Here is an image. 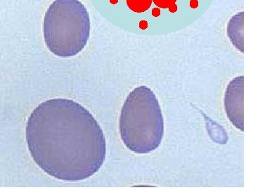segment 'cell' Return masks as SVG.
<instances>
[{
    "label": "cell",
    "instance_id": "1",
    "mask_svg": "<svg viewBox=\"0 0 253 190\" xmlns=\"http://www.w3.org/2000/svg\"><path fill=\"white\" fill-rule=\"evenodd\" d=\"M26 134L35 162L60 181H84L106 159V138L99 123L71 99H51L38 105L28 118Z\"/></svg>",
    "mask_w": 253,
    "mask_h": 190
},
{
    "label": "cell",
    "instance_id": "2",
    "mask_svg": "<svg viewBox=\"0 0 253 190\" xmlns=\"http://www.w3.org/2000/svg\"><path fill=\"white\" fill-rule=\"evenodd\" d=\"M119 129L123 144L135 154H150L159 147L164 118L157 96L149 87H137L126 96Z\"/></svg>",
    "mask_w": 253,
    "mask_h": 190
},
{
    "label": "cell",
    "instance_id": "3",
    "mask_svg": "<svg viewBox=\"0 0 253 190\" xmlns=\"http://www.w3.org/2000/svg\"><path fill=\"white\" fill-rule=\"evenodd\" d=\"M43 34L48 49L61 58H70L85 48L90 35V18L80 0H54L46 10Z\"/></svg>",
    "mask_w": 253,
    "mask_h": 190
},
{
    "label": "cell",
    "instance_id": "4",
    "mask_svg": "<svg viewBox=\"0 0 253 190\" xmlns=\"http://www.w3.org/2000/svg\"><path fill=\"white\" fill-rule=\"evenodd\" d=\"M224 109L230 122L240 131H244V76L231 80L224 94Z\"/></svg>",
    "mask_w": 253,
    "mask_h": 190
},
{
    "label": "cell",
    "instance_id": "5",
    "mask_svg": "<svg viewBox=\"0 0 253 190\" xmlns=\"http://www.w3.org/2000/svg\"><path fill=\"white\" fill-rule=\"evenodd\" d=\"M244 12L241 11L232 16L227 25V36L233 46L244 52Z\"/></svg>",
    "mask_w": 253,
    "mask_h": 190
},
{
    "label": "cell",
    "instance_id": "6",
    "mask_svg": "<svg viewBox=\"0 0 253 190\" xmlns=\"http://www.w3.org/2000/svg\"><path fill=\"white\" fill-rule=\"evenodd\" d=\"M152 1V0H126V4L134 12L142 13L151 7Z\"/></svg>",
    "mask_w": 253,
    "mask_h": 190
},
{
    "label": "cell",
    "instance_id": "7",
    "mask_svg": "<svg viewBox=\"0 0 253 190\" xmlns=\"http://www.w3.org/2000/svg\"><path fill=\"white\" fill-rule=\"evenodd\" d=\"M158 7L161 9H168L172 4H175L176 0H152Z\"/></svg>",
    "mask_w": 253,
    "mask_h": 190
},
{
    "label": "cell",
    "instance_id": "8",
    "mask_svg": "<svg viewBox=\"0 0 253 190\" xmlns=\"http://www.w3.org/2000/svg\"><path fill=\"white\" fill-rule=\"evenodd\" d=\"M152 15L154 16V17H158L161 15V11H160L159 9L158 8H154L152 10Z\"/></svg>",
    "mask_w": 253,
    "mask_h": 190
},
{
    "label": "cell",
    "instance_id": "9",
    "mask_svg": "<svg viewBox=\"0 0 253 190\" xmlns=\"http://www.w3.org/2000/svg\"><path fill=\"white\" fill-rule=\"evenodd\" d=\"M190 6L193 9H196L199 6V2H198L197 0H191V2H190Z\"/></svg>",
    "mask_w": 253,
    "mask_h": 190
},
{
    "label": "cell",
    "instance_id": "10",
    "mask_svg": "<svg viewBox=\"0 0 253 190\" xmlns=\"http://www.w3.org/2000/svg\"><path fill=\"white\" fill-rule=\"evenodd\" d=\"M168 9H169V11H170V12L174 13L177 11V6H176V4H172V6H169Z\"/></svg>",
    "mask_w": 253,
    "mask_h": 190
},
{
    "label": "cell",
    "instance_id": "11",
    "mask_svg": "<svg viewBox=\"0 0 253 190\" xmlns=\"http://www.w3.org/2000/svg\"><path fill=\"white\" fill-rule=\"evenodd\" d=\"M140 27L142 28L143 29H144V28L147 27V22H146V21H141V22L140 23Z\"/></svg>",
    "mask_w": 253,
    "mask_h": 190
}]
</instances>
